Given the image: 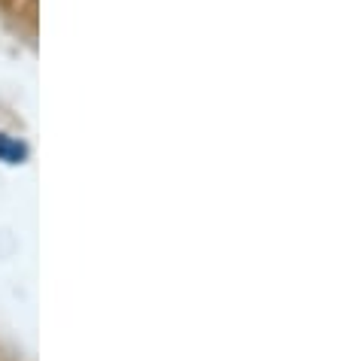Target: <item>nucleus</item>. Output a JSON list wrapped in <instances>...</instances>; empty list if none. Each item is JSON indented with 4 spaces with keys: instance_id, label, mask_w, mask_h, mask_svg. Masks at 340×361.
Here are the masks:
<instances>
[{
    "instance_id": "f257e3e1",
    "label": "nucleus",
    "mask_w": 340,
    "mask_h": 361,
    "mask_svg": "<svg viewBox=\"0 0 340 361\" xmlns=\"http://www.w3.org/2000/svg\"><path fill=\"white\" fill-rule=\"evenodd\" d=\"M28 158V146L22 140H13L9 134H0V161L4 164H22Z\"/></svg>"
}]
</instances>
